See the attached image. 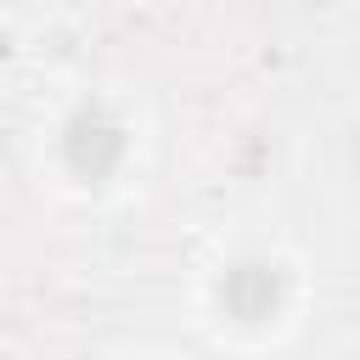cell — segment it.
Wrapping results in <instances>:
<instances>
[{"label": "cell", "instance_id": "obj_1", "mask_svg": "<svg viewBox=\"0 0 360 360\" xmlns=\"http://www.w3.org/2000/svg\"><path fill=\"white\" fill-rule=\"evenodd\" d=\"M298 298H304V281H298V264L276 248H236L225 253L214 270H208V321L219 338H236V343H264L276 332L292 326L298 315Z\"/></svg>", "mask_w": 360, "mask_h": 360}, {"label": "cell", "instance_id": "obj_2", "mask_svg": "<svg viewBox=\"0 0 360 360\" xmlns=\"http://www.w3.org/2000/svg\"><path fill=\"white\" fill-rule=\"evenodd\" d=\"M141 152L135 112L118 96H79L51 129V169L73 197H107L129 180Z\"/></svg>", "mask_w": 360, "mask_h": 360}]
</instances>
